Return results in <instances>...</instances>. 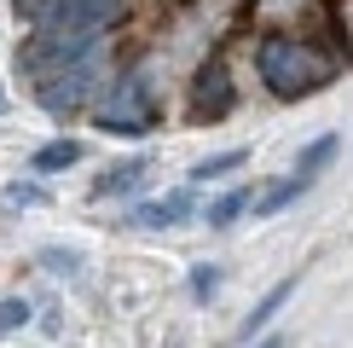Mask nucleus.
<instances>
[{
    "label": "nucleus",
    "instance_id": "6e6552de",
    "mask_svg": "<svg viewBox=\"0 0 353 348\" xmlns=\"http://www.w3.org/2000/svg\"><path fill=\"white\" fill-rule=\"evenodd\" d=\"M301 192H307V186L296 180V174H284V180H272V186H261V192H249V209H255V215H278V209H290Z\"/></svg>",
    "mask_w": 353,
    "mask_h": 348
},
{
    "label": "nucleus",
    "instance_id": "0eeeda50",
    "mask_svg": "<svg viewBox=\"0 0 353 348\" xmlns=\"http://www.w3.org/2000/svg\"><path fill=\"white\" fill-rule=\"evenodd\" d=\"M290 296H296V279H278V284L267 290V296H261V302H255V313H249V319H243V331H238V337H243V342H255V337H261V331H267V319H272L278 308H284V302H290Z\"/></svg>",
    "mask_w": 353,
    "mask_h": 348
},
{
    "label": "nucleus",
    "instance_id": "1a4fd4ad",
    "mask_svg": "<svg viewBox=\"0 0 353 348\" xmlns=\"http://www.w3.org/2000/svg\"><path fill=\"white\" fill-rule=\"evenodd\" d=\"M81 163V145L76 139H47V145H41V151L35 157H29V168H35V174H58V168H76Z\"/></svg>",
    "mask_w": 353,
    "mask_h": 348
},
{
    "label": "nucleus",
    "instance_id": "39448f33",
    "mask_svg": "<svg viewBox=\"0 0 353 348\" xmlns=\"http://www.w3.org/2000/svg\"><path fill=\"white\" fill-rule=\"evenodd\" d=\"M191 215H197L191 192H163V197L139 203V209H134V221H139V226H185Z\"/></svg>",
    "mask_w": 353,
    "mask_h": 348
},
{
    "label": "nucleus",
    "instance_id": "dca6fc26",
    "mask_svg": "<svg viewBox=\"0 0 353 348\" xmlns=\"http://www.w3.org/2000/svg\"><path fill=\"white\" fill-rule=\"evenodd\" d=\"M6 197H12V203H41V192H35V186H12Z\"/></svg>",
    "mask_w": 353,
    "mask_h": 348
},
{
    "label": "nucleus",
    "instance_id": "f3484780",
    "mask_svg": "<svg viewBox=\"0 0 353 348\" xmlns=\"http://www.w3.org/2000/svg\"><path fill=\"white\" fill-rule=\"evenodd\" d=\"M249 348H284V337H255Z\"/></svg>",
    "mask_w": 353,
    "mask_h": 348
},
{
    "label": "nucleus",
    "instance_id": "f03ea898",
    "mask_svg": "<svg viewBox=\"0 0 353 348\" xmlns=\"http://www.w3.org/2000/svg\"><path fill=\"white\" fill-rule=\"evenodd\" d=\"M157 122H163V93L151 87L145 70L116 76V87L105 93V105L93 110V128L99 134H116V139H139V134H151Z\"/></svg>",
    "mask_w": 353,
    "mask_h": 348
},
{
    "label": "nucleus",
    "instance_id": "7ed1b4c3",
    "mask_svg": "<svg viewBox=\"0 0 353 348\" xmlns=\"http://www.w3.org/2000/svg\"><path fill=\"white\" fill-rule=\"evenodd\" d=\"M99 47L87 52V58H76V64H64V70H52V76H41L35 81V105L47 110V116H58V122H70L76 110H87V99H93V81H99Z\"/></svg>",
    "mask_w": 353,
    "mask_h": 348
},
{
    "label": "nucleus",
    "instance_id": "20e7f679",
    "mask_svg": "<svg viewBox=\"0 0 353 348\" xmlns=\"http://www.w3.org/2000/svg\"><path fill=\"white\" fill-rule=\"evenodd\" d=\"M238 105V87H232V64L226 58H203L197 76H191V122H220Z\"/></svg>",
    "mask_w": 353,
    "mask_h": 348
},
{
    "label": "nucleus",
    "instance_id": "423d86ee",
    "mask_svg": "<svg viewBox=\"0 0 353 348\" xmlns=\"http://www.w3.org/2000/svg\"><path fill=\"white\" fill-rule=\"evenodd\" d=\"M145 174H151V163L145 157H128V163H116V168H105L93 180V197H128V192L145 186Z\"/></svg>",
    "mask_w": 353,
    "mask_h": 348
},
{
    "label": "nucleus",
    "instance_id": "f8f14e48",
    "mask_svg": "<svg viewBox=\"0 0 353 348\" xmlns=\"http://www.w3.org/2000/svg\"><path fill=\"white\" fill-rule=\"evenodd\" d=\"M238 215H249V186H238V192H220L209 203V226H232Z\"/></svg>",
    "mask_w": 353,
    "mask_h": 348
},
{
    "label": "nucleus",
    "instance_id": "4468645a",
    "mask_svg": "<svg viewBox=\"0 0 353 348\" xmlns=\"http://www.w3.org/2000/svg\"><path fill=\"white\" fill-rule=\"evenodd\" d=\"M185 284H191V296H197V302H209V296H214V284H220V267H209V261H197Z\"/></svg>",
    "mask_w": 353,
    "mask_h": 348
},
{
    "label": "nucleus",
    "instance_id": "9b49d317",
    "mask_svg": "<svg viewBox=\"0 0 353 348\" xmlns=\"http://www.w3.org/2000/svg\"><path fill=\"white\" fill-rule=\"evenodd\" d=\"M249 151H214V157H197L191 163V180H220V174H238Z\"/></svg>",
    "mask_w": 353,
    "mask_h": 348
},
{
    "label": "nucleus",
    "instance_id": "f257e3e1",
    "mask_svg": "<svg viewBox=\"0 0 353 348\" xmlns=\"http://www.w3.org/2000/svg\"><path fill=\"white\" fill-rule=\"evenodd\" d=\"M255 76H261V87H267L272 99L296 105V99H313L319 87H330L342 76V64H336V52L313 47V41L272 29V35L255 41Z\"/></svg>",
    "mask_w": 353,
    "mask_h": 348
},
{
    "label": "nucleus",
    "instance_id": "ddd939ff",
    "mask_svg": "<svg viewBox=\"0 0 353 348\" xmlns=\"http://www.w3.org/2000/svg\"><path fill=\"white\" fill-rule=\"evenodd\" d=\"M29 325V302L23 296H6L0 302V337H12V331H23Z\"/></svg>",
    "mask_w": 353,
    "mask_h": 348
},
{
    "label": "nucleus",
    "instance_id": "9d476101",
    "mask_svg": "<svg viewBox=\"0 0 353 348\" xmlns=\"http://www.w3.org/2000/svg\"><path fill=\"white\" fill-rule=\"evenodd\" d=\"M336 151H342V139H336V134H319V139L301 151V163H296V180H301V186H313L319 174L330 168V157H336Z\"/></svg>",
    "mask_w": 353,
    "mask_h": 348
},
{
    "label": "nucleus",
    "instance_id": "2eb2a0df",
    "mask_svg": "<svg viewBox=\"0 0 353 348\" xmlns=\"http://www.w3.org/2000/svg\"><path fill=\"white\" fill-rule=\"evenodd\" d=\"M47 267H52V273H76V267H81V255H76V250H70V255H64V250H52V255H47Z\"/></svg>",
    "mask_w": 353,
    "mask_h": 348
}]
</instances>
